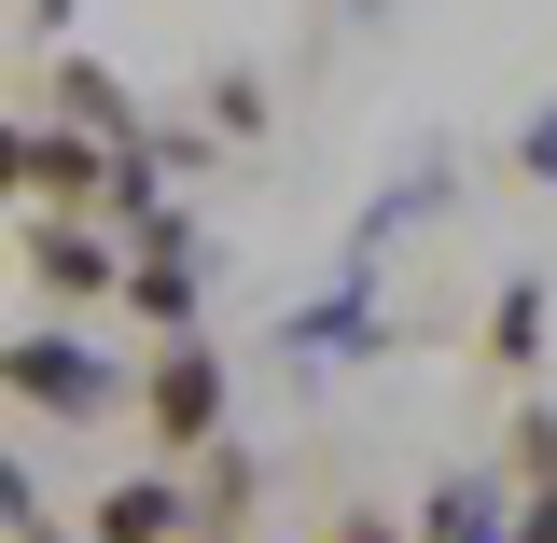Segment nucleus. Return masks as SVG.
<instances>
[{"instance_id": "2", "label": "nucleus", "mask_w": 557, "mask_h": 543, "mask_svg": "<svg viewBox=\"0 0 557 543\" xmlns=\"http://www.w3.org/2000/svg\"><path fill=\"white\" fill-rule=\"evenodd\" d=\"M0 391L42 405V418H98V405H112V362H98L84 335H14V348H0Z\"/></svg>"}, {"instance_id": "1", "label": "nucleus", "mask_w": 557, "mask_h": 543, "mask_svg": "<svg viewBox=\"0 0 557 543\" xmlns=\"http://www.w3.org/2000/svg\"><path fill=\"white\" fill-rule=\"evenodd\" d=\"M139 405H153V446H168V460L223 446V362H209V335H168V348H153V391H139Z\"/></svg>"}, {"instance_id": "3", "label": "nucleus", "mask_w": 557, "mask_h": 543, "mask_svg": "<svg viewBox=\"0 0 557 543\" xmlns=\"http://www.w3.org/2000/svg\"><path fill=\"white\" fill-rule=\"evenodd\" d=\"M28 279H42V293H112V237H98V209H42V223H28Z\"/></svg>"}, {"instance_id": "7", "label": "nucleus", "mask_w": 557, "mask_h": 543, "mask_svg": "<svg viewBox=\"0 0 557 543\" xmlns=\"http://www.w3.org/2000/svg\"><path fill=\"white\" fill-rule=\"evenodd\" d=\"M0 209H14V126H0Z\"/></svg>"}, {"instance_id": "5", "label": "nucleus", "mask_w": 557, "mask_h": 543, "mask_svg": "<svg viewBox=\"0 0 557 543\" xmlns=\"http://www.w3.org/2000/svg\"><path fill=\"white\" fill-rule=\"evenodd\" d=\"M126 293L153 307V321H168V335L196 321V279H182V251H139V266H126Z\"/></svg>"}, {"instance_id": "4", "label": "nucleus", "mask_w": 557, "mask_h": 543, "mask_svg": "<svg viewBox=\"0 0 557 543\" xmlns=\"http://www.w3.org/2000/svg\"><path fill=\"white\" fill-rule=\"evenodd\" d=\"M84 543H196V502H182V474H126L98 516H84Z\"/></svg>"}, {"instance_id": "6", "label": "nucleus", "mask_w": 557, "mask_h": 543, "mask_svg": "<svg viewBox=\"0 0 557 543\" xmlns=\"http://www.w3.org/2000/svg\"><path fill=\"white\" fill-rule=\"evenodd\" d=\"M321 543H405V530H391V516H362V502H348V516H335V530H321Z\"/></svg>"}]
</instances>
